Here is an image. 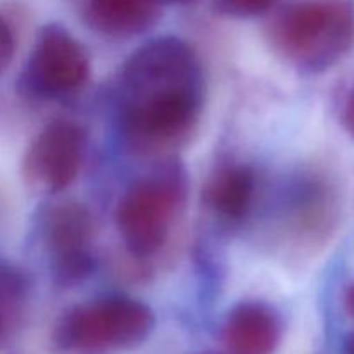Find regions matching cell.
Wrapping results in <instances>:
<instances>
[{
  "instance_id": "obj_1",
  "label": "cell",
  "mask_w": 354,
  "mask_h": 354,
  "mask_svg": "<svg viewBox=\"0 0 354 354\" xmlns=\"http://www.w3.org/2000/svg\"><path fill=\"white\" fill-rule=\"evenodd\" d=\"M206 95L203 64L189 41L158 37L121 66L116 88L121 142L135 156L162 158L189 140Z\"/></svg>"
},
{
  "instance_id": "obj_2",
  "label": "cell",
  "mask_w": 354,
  "mask_h": 354,
  "mask_svg": "<svg viewBox=\"0 0 354 354\" xmlns=\"http://www.w3.org/2000/svg\"><path fill=\"white\" fill-rule=\"evenodd\" d=\"M268 14L266 41L304 75L327 71L354 45V0H287Z\"/></svg>"
},
{
  "instance_id": "obj_3",
  "label": "cell",
  "mask_w": 354,
  "mask_h": 354,
  "mask_svg": "<svg viewBox=\"0 0 354 354\" xmlns=\"http://www.w3.org/2000/svg\"><path fill=\"white\" fill-rule=\"evenodd\" d=\"M189 197V173L176 156H162L133 180L114 213L118 232L137 259L158 254L168 242Z\"/></svg>"
},
{
  "instance_id": "obj_4",
  "label": "cell",
  "mask_w": 354,
  "mask_h": 354,
  "mask_svg": "<svg viewBox=\"0 0 354 354\" xmlns=\"http://www.w3.org/2000/svg\"><path fill=\"white\" fill-rule=\"evenodd\" d=\"M154 327L147 304L111 294L66 310L52 328V344L61 354H114L147 341Z\"/></svg>"
},
{
  "instance_id": "obj_5",
  "label": "cell",
  "mask_w": 354,
  "mask_h": 354,
  "mask_svg": "<svg viewBox=\"0 0 354 354\" xmlns=\"http://www.w3.org/2000/svg\"><path fill=\"white\" fill-rule=\"evenodd\" d=\"M90 76L85 48L59 23L37 33L17 76V92L31 100H61L83 88Z\"/></svg>"
},
{
  "instance_id": "obj_6",
  "label": "cell",
  "mask_w": 354,
  "mask_h": 354,
  "mask_svg": "<svg viewBox=\"0 0 354 354\" xmlns=\"http://www.w3.org/2000/svg\"><path fill=\"white\" fill-rule=\"evenodd\" d=\"M93 232L92 214L78 201H59L40 211L38 241L59 286H75L92 275Z\"/></svg>"
},
{
  "instance_id": "obj_7",
  "label": "cell",
  "mask_w": 354,
  "mask_h": 354,
  "mask_svg": "<svg viewBox=\"0 0 354 354\" xmlns=\"http://www.w3.org/2000/svg\"><path fill=\"white\" fill-rule=\"evenodd\" d=\"M86 131L71 120H54L28 145L21 162L24 185L38 196H57L82 171Z\"/></svg>"
},
{
  "instance_id": "obj_8",
  "label": "cell",
  "mask_w": 354,
  "mask_h": 354,
  "mask_svg": "<svg viewBox=\"0 0 354 354\" xmlns=\"http://www.w3.org/2000/svg\"><path fill=\"white\" fill-rule=\"evenodd\" d=\"M279 311L263 301H244L228 311L221 341L228 354H272L282 339Z\"/></svg>"
},
{
  "instance_id": "obj_9",
  "label": "cell",
  "mask_w": 354,
  "mask_h": 354,
  "mask_svg": "<svg viewBox=\"0 0 354 354\" xmlns=\"http://www.w3.org/2000/svg\"><path fill=\"white\" fill-rule=\"evenodd\" d=\"M258 190V176L245 162L216 166L204 185V204L225 223H241L251 213Z\"/></svg>"
},
{
  "instance_id": "obj_10",
  "label": "cell",
  "mask_w": 354,
  "mask_h": 354,
  "mask_svg": "<svg viewBox=\"0 0 354 354\" xmlns=\"http://www.w3.org/2000/svg\"><path fill=\"white\" fill-rule=\"evenodd\" d=\"M162 7L161 0H86L83 17L99 35L131 38L158 24Z\"/></svg>"
},
{
  "instance_id": "obj_11",
  "label": "cell",
  "mask_w": 354,
  "mask_h": 354,
  "mask_svg": "<svg viewBox=\"0 0 354 354\" xmlns=\"http://www.w3.org/2000/svg\"><path fill=\"white\" fill-rule=\"evenodd\" d=\"M26 279L10 263L0 261V341L26 299Z\"/></svg>"
},
{
  "instance_id": "obj_12",
  "label": "cell",
  "mask_w": 354,
  "mask_h": 354,
  "mask_svg": "<svg viewBox=\"0 0 354 354\" xmlns=\"http://www.w3.org/2000/svg\"><path fill=\"white\" fill-rule=\"evenodd\" d=\"M279 0H211L213 9L225 17L234 19H251V17L265 16Z\"/></svg>"
},
{
  "instance_id": "obj_13",
  "label": "cell",
  "mask_w": 354,
  "mask_h": 354,
  "mask_svg": "<svg viewBox=\"0 0 354 354\" xmlns=\"http://www.w3.org/2000/svg\"><path fill=\"white\" fill-rule=\"evenodd\" d=\"M16 50V35L9 21L0 14V75L7 69Z\"/></svg>"
},
{
  "instance_id": "obj_14",
  "label": "cell",
  "mask_w": 354,
  "mask_h": 354,
  "mask_svg": "<svg viewBox=\"0 0 354 354\" xmlns=\"http://www.w3.org/2000/svg\"><path fill=\"white\" fill-rule=\"evenodd\" d=\"M342 124H344L346 131L354 138V85L349 90L348 97H346L344 107H342Z\"/></svg>"
},
{
  "instance_id": "obj_15",
  "label": "cell",
  "mask_w": 354,
  "mask_h": 354,
  "mask_svg": "<svg viewBox=\"0 0 354 354\" xmlns=\"http://www.w3.org/2000/svg\"><path fill=\"white\" fill-rule=\"evenodd\" d=\"M344 306L346 311L354 318V282L346 289L344 292Z\"/></svg>"
},
{
  "instance_id": "obj_16",
  "label": "cell",
  "mask_w": 354,
  "mask_h": 354,
  "mask_svg": "<svg viewBox=\"0 0 354 354\" xmlns=\"http://www.w3.org/2000/svg\"><path fill=\"white\" fill-rule=\"evenodd\" d=\"M194 2H197V0H161L162 6H189Z\"/></svg>"
},
{
  "instance_id": "obj_17",
  "label": "cell",
  "mask_w": 354,
  "mask_h": 354,
  "mask_svg": "<svg viewBox=\"0 0 354 354\" xmlns=\"http://www.w3.org/2000/svg\"><path fill=\"white\" fill-rule=\"evenodd\" d=\"M344 354H354V334H351L348 339H346Z\"/></svg>"
}]
</instances>
